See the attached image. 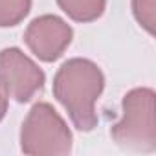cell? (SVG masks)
I'll return each mask as SVG.
<instances>
[{
  "instance_id": "cell-1",
  "label": "cell",
  "mask_w": 156,
  "mask_h": 156,
  "mask_svg": "<svg viewBox=\"0 0 156 156\" xmlns=\"http://www.w3.org/2000/svg\"><path fill=\"white\" fill-rule=\"evenodd\" d=\"M51 90L75 129L90 132L98 127L96 103L105 90V73L94 61L73 57L62 62L53 75Z\"/></svg>"
},
{
  "instance_id": "cell-2",
  "label": "cell",
  "mask_w": 156,
  "mask_h": 156,
  "mask_svg": "<svg viewBox=\"0 0 156 156\" xmlns=\"http://www.w3.org/2000/svg\"><path fill=\"white\" fill-rule=\"evenodd\" d=\"M156 94L149 87L132 88L123 96L121 119L112 125L110 136L127 152L156 151Z\"/></svg>"
},
{
  "instance_id": "cell-3",
  "label": "cell",
  "mask_w": 156,
  "mask_h": 156,
  "mask_svg": "<svg viewBox=\"0 0 156 156\" xmlns=\"http://www.w3.org/2000/svg\"><path fill=\"white\" fill-rule=\"evenodd\" d=\"M73 136L50 103H35L20 127V151L30 156H66Z\"/></svg>"
},
{
  "instance_id": "cell-4",
  "label": "cell",
  "mask_w": 156,
  "mask_h": 156,
  "mask_svg": "<svg viewBox=\"0 0 156 156\" xmlns=\"http://www.w3.org/2000/svg\"><path fill=\"white\" fill-rule=\"evenodd\" d=\"M46 83L42 68L20 48L0 50V88L17 103L31 101Z\"/></svg>"
},
{
  "instance_id": "cell-5",
  "label": "cell",
  "mask_w": 156,
  "mask_h": 156,
  "mask_svg": "<svg viewBox=\"0 0 156 156\" xmlns=\"http://www.w3.org/2000/svg\"><path fill=\"white\" fill-rule=\"evenodd\" d=\"M72 26L57 15H41L33 19L24 31L26 46L42 62H53L61 59L72 44Z\"/></svg>"
},
{
  "instance_id": "cell-6",
  "label": "cell",
  "mask_w": 156,
  "mask_h": 156,
  "mask_svg": "<svg viewBox=\"0 0 156 156\" xmlns=\"http://www.w3.org/2000/svg\"><path fill=\"white\" fill-rule=\"evenodd\" d=\"M57 6L66 13L73 22H94L98 20L105 9H107V0H55Z\"/></svg>"
},
{
  "instance_id": "cell-7",
  "label": "cell",
  "mask_w": 156,
  "mask_h": 156,
  "mask_svg": "<svg viewBox=\"0 0 156 156\" xmlns=\"http://www.w3.org/2000/svg\"><path fill=\"white\" fill-rule=\"evenodd\" d=\"M31 11V0H0V28L20 24Z\"/></svg>"
},
{
  "instance_id": "cell-8",
  "label": "cell",
  "mask_w": 156,
  "mask_h": 156,
  "mask_svg": "<svg viewBox=\"0 0 156 156\" xmlns=\"http://www.w3.org/2000/svg\"><path fill=\"white\" fill-rule=\"evenodd\" d=\"M154 9H156V0H132L134 19L151 35L154 33Z\"/></svg>"
},
{
  "instance_id": "cell-9",
  "label": "cell",
  "mask_w": 156,
  "mask_h": 156,
  "mask_svg": "<svg viewBox=\"0 0 156 156\" xmlns=\"http://www.w3.org/2000/svg\"><path fill=\"white\" fill-rule=\"evenodd\" d=\"M8 96H6V92L0 88V121H2L4 118H6V112H8Z\"/></svg>"
}]
</instances>
